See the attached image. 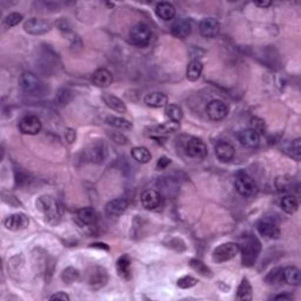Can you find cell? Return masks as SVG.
<instances>
[{
  "label": "cell",
  "mask_w": 301,
  "mask_h": 301,
  "mask_svg": "<svg viewBox=\"0 0 301 301\" xmlns=\"http://www.w3.org/2000/svg\"><path fill=\"white\" fill-rule=\"evenodd\" d=\"M35 206H37V210L43 214L44 219L49 224L56 225L61 219L62 207L59 204V201L52 195H40L35 201Z\"/></svg>",
  "instance_id": "6da1fadb"
},
{
  "label": "cell",
  "mask_w": 301,
  "mask_h": 301,
  "mask_svg": "<svg viewBox=\"0 0 301 301\" xmlns=\"http://www.w3.org/2000/svg\"><path fill=\"white\" fill-rule=\"evenodd\" d=\"M240 252H241V261L242 265L246 267L254 266L257 263L259 254L261 252V242L254 236H247L242 240Z\"/></svg>",
  "instance_id": "7a4b0ae2"
},
{
  "label": "cell",
  "mask_w": 301,
  "mask_h": 301,
  "mask_svg": "<svg viewBox=\"0 0 301 301\" xmlns=\"http://www.w3.org/2000/svg\"><path fill=\"white\" fill-rule=\"evenodd\" d=\"M19 85L26 94L41 95L46 91L45 84L31 72H24L19 78Z\"/></svg>",
  "instance_id": "3957f363"
},
{
  "label": "cell",
  "mask_w": 301,
  "mask_h": 301,
  "mask_svg": "<svg viewBox=\"0 0 301 301\" xmlns=\"http://www.w3.org/2000/svg\"><path fill=\"white\" fill-rule=\"evenodd\" d=\"M236 188L238 193L245 198H254L259 193V187L254 180L245 171H239L236 174Z\"/></svg>",
  "instance_id": "277c9868"
},
{
  "label": "cell",
  "mask_w": 301,
  "mask_h": 301,
  "mask_svg": "<svg viewBox=\"0 0 301 301\" xmlns=\"http://www.w3.org/2000/svg\"><path fill=\"white\" fill-rule=\"evenodd\" d=\"M129 40L135 46H147L152 40V31L150 26L145 23H138L129 31Z\"/></svg>",
  "instance_id": "5b68a950"
},
{
  "label": "cell",
  "mask_w": 301,
  "mask_h": 301,
  "mask_svg": "<svg viewBox=\"0 0 301 301\" xmlns=\"http://www.w3.org/2000/svg\"><path fill=\"white\" fill-rule=\"evenodd\" d=\"M239 252H240V247L238 243L225 242L214 248V251L212 253V259L216 264H222L226 263V261L231 260V259L236 258Z\"/></svg>",
  "instance_id": "8992f818"
},
{
  "label": "cell",
  "mask_w": 301,
  "mask_h": 301,
  "mask_svg": "<svg viewBox=\"0 0 301 301\" xmlns=\"http://www.w3.org/2000/svg\"><path fill=\"white\" fill-rule=\"evenodd\" d=\"M108 281V273L105 267L101 266H93L90 269L89 274H87V282L94 290L104 287Z\"/></svg>",
  "instance_id": "52a82bcc"
},
{
  "label": "cell",
  "mask_w": 301,
  "mask_h": 301,
  "mask_svg": "<svg viewBox=\"0 0 301 301\" xmlns=\"http://www.w3.org/2000/svg\"><path fill=\"white\" fill-rule=\"evenodd\" d=\"M106 145L101 143V141L92 143L86 150H84V155H85L86 160L95 162V164H100V162L104 161L105 158H106Z\"/></svg>",
  "instance_id": "ba28073f"
},
{
  "label": "cell",
  "mask_w": 301,
  "mask_h": 301,
  "mask_svg": "<svg viewBox=\"0 0 301 301\" xmlns=\"http://www.w3.org/2000/svg\"><path fill=\"white\" fill-rule=\"evenodd\" d=\"M257 231L261 236L269 239H279L280 237V228L278 224L274 220L270 218H261L257 221Z\"/></svg>",
  "instance_id": "9c48e42d"
},
{
  "label": "cell",
  "mask_w": 301,
  "mask_h": 301,
  "mask_svg": "<svg viewBox=\"0 0 301 301\" xmlns=\"http://www.w3.org/2000/svg\"><path fill=\"white\" fill-rule=\"evenodd\" d=\"M51 24L44 19H39V18H31V19L26 20L24 24V30L29 34L33 35H41L45 33L50 32Z\"/></svg>",
  "instance_id": "30bf717a"
},
{
  "label": "cell",
  "mask_w": 301,
  "mask_h": 301,
  "mask_svg": "<svg viewBox=\"0 0 301 301\" xmlns=\"http://www.w3.org/2000/svg\"><path fill=\"white\" fill-rule=\"evenodd\" d=\"M178 129H179V122L172 121V120H171V121L164 122V124L161 125H155L150 127L149 134L150 138H153V139L160 140L162 138L166 137V135L177 132Z\"/></svg>",
  "instance_id": "8fae6325"
},
{
  "label": "cell",
  "mask_w": 301,
  "mask_h": 301,
  "mask_svg": "<svg viewBox=\"0 0 301 301\" xmlns=\"http://www.w3.org/2000/svg\"><path fill=\"white\" fill-rule=\"evenodd\" d=\"M29 225L30 219L25 213H14V214L8 215L4 220V226L6 230L13 232L25 230Z\"/></svg>",
  "instance_id": "7c38bea8"
},
{
  "label": "cell",
  "mask_w": 301,
  "mask_h": 301,
  "mask_svg": "<svg viewBox=\"0 0 301 301\" xmlns=\"http://www.w3.org/2000/svg\"><path fill=\"white\" fill-rule=\"evenodd\" d=\"M41 128H43V124L40 119L35 116L24 117L19 122V129L23 134L35 135L41 131Z\"/></svg>",
  "instance_id": "4fadbf2b"
},
{
  "label": "cell",
  "mask_w": 301,
  "mask_h": 301,
  "mask_svg": "<svg viewBox=\"0 0 301 301\" xmlns=\"http://www.w3.org/2000/svg\"><path fill=\"white\" fill-rule=\"evenodd\" d=\"M207 116L213 121L225 119L228 114V107L224 101L221 100H212L206 107Z\"/></svg>",
  "instance_id": "5bb4252c"
},
{
  "label": "cell",
  "mask_w": 301,
  "mask_h": 301,
  "mask_svg": "<svg viewBox=\"0 0 301 301\" xmlns=\"http://www.w3.org/2000/svg\"><path fill=\"white\" fill-rule=\"evenodd\" d=\"M140 200L144 209L149 211H154L158 207H160V205L162 204L160 192H158L156 189H146V191H144Z\"/></svg>",
  "instance_id": "9a60e30c"
},
{
  "label": "cell",
  "mask_w": 301,
  "mask_h": 301,
  "mask_svg": "<svg viewBox=\"0 0 301 301\" xmlns=\"http://www.w3.org/2000/svg\"><path fill=\"white\" fill-rule=\"evenodd\" d=\"M186 153L192 158H204L207 155V146L201 139L192 138L187 141Z\"/></svg>",
  "instance_id": "2e32d148"
},
{
  "label": "cell",
  "mask_w": 301,
  "mask_h": 301,
  "mask_svg": "<svg viewBox=\"0 0 301 301\" xmlns=\"http://www.w3.org/2000/svg\"><path fill=\"white\" fill-rule=\"evenodd\" d=\"M199 31L205 38H214L220 31V24L214 18H205L199 24Z\"/></svg>",
  "instance_id": "e0dca14e"
},
{
  "label": "cell",
  "mask_w": 301,
  "mask_h": 301,
  "mask_svg": "<svg viewBox=\"0 0 301 301\" xmlns=\"http://www.w3.org/2000/svg\"><path fill=\"white\" fill-rule=\"evenodd\" d=\"M128 209V201L124 198H118V199H113L108 201L106 204V213L110 216H120L126 212Z\"/></svg>",
  "instance_id": "ac0fdd59"
},
{
  "label": "cell",
  "mask_w": 301,
  "mask_h": 301,
  "mask_svg": "<svg viewBox=\"0 0 301 301\" xmlns=\"http://www.w3.org/2000/svg\"><path fill=\"white\" fill-rule=\"evenodd\" d=\"M171 32L174 37L179 39H185L187 38L192 32V25L187 19H178L177 22L173 23V25L171 26Z\"/></svg>",
  "instance_id": "d6986e66"
},
{
  "label": "cell",
  "mask_w": 301,
  "mask_h": 301,
  "mask_svg": "<svg viewBox=\"0 0 301 301\" xmlns=\"http://www.w3.org/2000/svg\"><path fill=\"white\" fill-rule=\"evenodd\" d=\"M236 154V150L234 147L231 145L230 143H226V141H220L219 144H216L215 146V155L219 160L222 162H228L234 158Z\"/></svg>",
  "instance_id": "ffe728a7"
},
{
  "label": "cell",
  "mask_w": 301,
  "mask_h": 301,
  "mask_svg": "<svg viewBox=\"0 0 301 301\" xmlns=\"http://www.w3.org/2000/svg\"><path fill=\"white\" fill-rule=\"evenodd\" d=\"M239 138V141L241 143V145L249 147V149H253V147H257L260 144V135H259L257 132L253 131L252 128L248 129H243L238 135Z\"/></svg>",
  "instance_id": "44dd1931"
},
{
  "label": "cell",
  "mask_w": 301,
  "mask_h": 301,
  "mask_svg": "<svg viewBox=\"0 0 301 301\" xmlns=\"http://www.w3.org/2000/svg\"><path fill=\"white\" fill-rule=\"evenodd\" d=\"M113 75L106 68H99L92 75V83L98 87H107L112 84Z\"/></svg>",
  "instance_id": "7402d4cb"
},
{
  "label": "cell",
  "mask_w": 301,
  "mask_h": 301,
  "mask_svg": "<svg viewBox=\"0 0 301 301\" xmlns=\"http://www.w3.org/2000/svg\"><path fill=\"white\" fill-rule=\"evenodd\" d=\"M102 100H104V102L106 104V106L108 108L116 111V112L118 113L127 112V107H126L125 102L120 100L118 97H116V95L111 94V93H104V95H102Z\"/></svg>",
  "instance_id": "603a6c76"
},
{
  "label": "cell",
  "mask_w": 301,
  "mask_h": 301,
  "mask_svg": "<svg viewBox=\"0 0 301 301\" xmlns=\"http://www.w3.org/2000/svg\"><path fill=\"white\" fill-rule=\"evenodd\" d=\"M117 272L119 276L124 280H129L132 278V269H131V259L127 254L121 255L117 261Z\"/></svg>",
  "instance_id": "cb8c5ba5"
},
{
  "label": "cell",
  "mask_w": 301,
  "mask_h": 301,
  "mask_svg": "<svg viewBox=\"0 0 301 301\" xmlns=\"http://www.w3.org/2000/svg\"><path fill=\"white\" fill-rule=\"evenodd\" d=\"M155 14L158 18L167 22V20L173 19L176 16V7L171 2L161 1L155 6Z\"/></svg>",
  "instance_id": "d4e9b609"
},
{
  "label": "cell",
  "mask_w": 301,
  "mask_h": 301,
  "mask_svg": "<svg viewBox=\"0 0 301 301\" xmlns=\"http://www.w3.org/2000/svg\"><path fill=\"white\" fill-rule=\"evenodd\" d=\"M167 102H168L167 95L164 94V93H161V92L149 93V94L145 97V104L147 105V106H150V107H155V108L164 107V106H166Z\"/></svg>",
  "instance_id": "484cf974"
},
{
  "label": "cell",
  "mask_w": 301,
  "mask_h": 301,
  "mask_svg": "<svg viewBox=\"0 0 301 301\" xmlns=\"http://www.w3.org/2000/svg\"><path fill=\"white\" fill-rule=\"evenodd\" d=\"M78 219L84 225H94L98 220V214L93 207H84L78 211Z\"/></svg>",
  "instance_id": "4316f807"
},
{
  "label": "cell",
  "mask_w": 301,
  "mask_h": 301,
  "mask_svg": "<svg viewBox=\"0 0 301 301\" xmlns=\"http://www.w3.org/2000/svg\"><path fill=\"white\" fill-rule=\"evenodd\" d=\"M204 65L200 60H192L186 70V77L189 81H197L203 73Z\"/></svg>",
  "instance_id": "83f0119b"
},
{
  "label": "cell",
  "mask_w": 301,
  "mask_h": 301,
  "mask_svg": "<svg viewBox=\"0 0 301 301\" xmlns=\"http://www.w3.org/2000/svg\"><path fill=\"white\" fill-rule=\"evenodd\" d=\"M253 298V291L252 286L249 284L247 278H242L241 282H240L239 287L237 291V299L241 301H248L252 300Z\"/></svg>",
  "instance_id": "f1b7e54d"
},
{
  "label": "cell",
  "mask_w": 301,
  "mask_h": 301,
  "mask_svg": "<svg viewBox=\"0 0 301 301\" xmlns=\"http://www.w3.org/2000/svg\"><path fill=\"white\" fill-rule=\"evenodd\" d=\"M284 280L287 284L298 286L301 282L300 271L296 266H288L284 269Z\"/></svg>",
  "instance_id": "f546056e"
},
{
  "label": "cell",
  "mask_w": 301,
  "mask_h": 301,
  "mask_svg": "<svg viewBox=\"0 0 301 301\" xmlns=\"http://www.w3.org/2000/svg\"><path fill=\"white\" fill-rule=\"evenodd\" d=\"M131 154L133 156L134 160L140 162V164H147V162H150V159H152V154H150V150H147L146 147L143 146H138L132 149Z\"/></svg>",
  "instance_id": "4dcf8cb0"
},
{
  "label": "cell",
  "mask_w": 301,
  "mask_h": 301,
  "mask_svg": "<svg viewBox=\"0 0 301 301\" xmlns=\"http://www.w3.org/2000/svg\"><path fill=\"white\" fill-rule=\"evenodd\" d=\"M105 121H106L110 126H113V127L119 129H125V131H129V129L133 128L132 122H129L128 120H126L124 118H120V117L108 116L106 117V120H105Z\"/></svg>",
  "instance_id": "1f68e13d"
},
{
  "label": "cell",
  "mask_w": 301,
  "mask_h": 301,
  "mask_svg": "<svg viewBox=\"0 0 301 301\" xmlns=\"http://www.w3.org/2000/svg\"><path fill=\"white\" fill-rule=\"evenodd\" d=\"M300 139L298 138V139L291 141V143H288L287 145L284 147V152L286 154H288L291 156V158L296 159L297 161L300 160L301 158V143Z\"/></svg>",
  "instance_id": "d6a6232c"
},
{
  "label": "cell",
  "mask_w": 301,
  "mask_h": 301,
  "mask_svg": "<svg viewBox=\"0 0 301 301\" xmlns=\"http://www.w3.org/2000/svg\"><path fill=\"white\" fill-rule=\"evenodd\" d=\"M280 206H281V209L284 210L286 213L293 214V213H296L298 209H299V203H298L297 198L293 197V195H286V197L282 198Z\"/></svg>",
  "instance_id": "836d02e7"
},
{
  "label": "cell",
  "mask_w": 301,
  "mask_h": 301,
  "mask_svg": "<svg viewBox=\"0 0 301 301\" xmlns=\"http://www.w3.org/2000/svg\"><path fill=\"white\" fill-rule=\"evenodd\" d=\"M265 281L269 285H279L280 282L284 281V269L275 267V269L271 270L269 274L265 278Z\"/></svg>",
  "instance_id": "e575fe53"
},
{
  "label": "cell",
  "mask_w": 301,
  "mask_h": 301,
  "mask_svg": "<svg viewBox=\"0 0 301 301\" xmlns=\"http://www.w3.org/2000/svg\"><path fill=\"white\" fill-rule=\"evenodd\" d=\"M165 113H166V116L171 120H172V121H176V122H179L183 117V112H182L181 107L177 104H167Z\"/></svg>",
  "instance_id": "d590c367"
},
{
  "label": "cell",
  "mask_w": 301,
  "mask_h": 301,
  "mask_svg": "<svg viewBox=\"0 0 301 301\" xmlns=\"http://www.w3.org/2000/svg\"><path fill=\"white\" fill-rule=\"evenodd\" d=\"M189 266H191L195 272H198L203 276H206V278H212L213 276V273L210 267L206 266L203 261L198 260V259H192V260L189 261Z\"/></svg>",
  "instance_id": "8d00e7d4"
},
{
  "label": "cell",
  "mask_w": 301,
  "mask_h": 301,
  "mask_svg": "<svg viewBox=\"0 0 301 301\" xmlns=\"http://www.w3.org/2000/svg\"><path fill=\"white\" fill-rule=\"evenodd\" d=\"M275 187L279 193H287L292 189V178L288 176H280L275 179Z\"/></svg>",
  "instance_id": "74e56055"
},
{
  "label": "cell",
  "mask_w": 301,
  "mask_h": 301,
  "mask_svg": "<svg viewBox=\"0 0 301 301\" xmlns=\"http://www.w3.org/2000/svg\"><path fill=\"white\" fill-rule=\"evenodd\" d=\"M79 271L73 269V267H67V269H65L61 273V279L65 284H72V282L77 281V280L79 279Z\"/></svg>",
  "instance_id": "f35d334b"
},
{
  "label": "cell",
  "mask_w": 301,
  "mask_h": 301,
  "mask_svg": "<svg viewBox=\"0 0 301 301\" xmlns=\"http://www.w3.org/2000/svg\"><path fill=\"white\" fill-rule=\"evenodd\" d=\"M73 94L68 89H60L56 95V102L59 106H65L72 100Z\"/></svg>",
  "instance_id": "ab89813d"
},
{
  "label": "cell",
  "mask_w": 301,
  "mask_h": 301,
  "mask_svg": "<svg viewBox=\"0 0 301 301\" xmlns=\"http://www.w3.org/2000/svg\"><path fill=\"white\" fill-rule=\"evenodd\" d=\"M22 20H23V14L18 13V12H12V13L7 14L4 19V26L7 27V29H11V27L18 25Z\"/></svg>",
  "instance_id": "60d3db41"
},
{
  "label": "cell",
  "mask_w": 301,
  "mask_h": 301,
  "mask_svg": "<svg viewBox=\"0 0 301 301\" xmlns=\"http://www.w3.org/2000/svg\"><path fill=\"white\" fill-rule=\"evenodd\" d=\"M197 284H198V280L194 279L193 276H189V275L182 276V278L178 279V281H177L178 287L183 288V290H187V288L194 287V286Z\"/></svg>",
  "instance_id": "b9f144b4"
},
{
  "label": "cell",
  "mask_w": 301,
  "mask_h": 301,
  "mask_svg": "<svg viewBox=\"0 0 301 301\" xmlns=\"http://www.w3.org/2000/svg\"><path fill=\"white\" fill-rule=\"evenodd\" d=\"M251 128L253 131L257 132L259 135L264 134L265 132H266V124H265L263 119L254 117V118L251 119Z\"/></svg>",
  "instance_id": "7bdbcfd3"
},
{
  "label": "cell",
  "mask_w": 301,
  "mask_h": 301,
  "mask_svg": "<svg viewBox=\"0 0 301 301\" xmlns=\"http://www.w3.org/2000/svg\"><path fill=\"white\" fill-rule=\"evenodd\" d=\"M107 135L114 143L119 144V145H126L127 144V138L124 134L119 133V132H107Z\"/></svg>",
  "instance_id": "ee69618b"
},
{
  "label": "cell",
  "mask_w": 301,
  "mask_h": 301,
  "mask_svg": "<svg viewBox=\"0 0 301 301\" xmlns=\"http://www.w3.org/2000/svg\"><path fill=\"white\" fill-rule=\"evenodd\" d=\"M65 139L68 144H73L75 139H77V132H75L73 128H66Z\"/></svg>",
  "instance_id": "f6af8a7d"
},
{
  "label": "cell",
  "mask_w": 301,
  "mask_h": 301,
  "mask_svg": "<svg viewBox=\"0 0 301 301\" xmlns=\"http://www.w3.org/2000/svg\"><path fill=\"white\" fill-rule=\"evenodd\" d=\"M171 159L167 158V156H161L160 159H159L158 162H156V168L158 170H165V168H167L168 165H171Z\"/></svg>",
  "instance_id": "bcb514c9"
},
{
  "label": "cell",
  "mask_w": 301,
  "mask_h": 301,
  "mask_svg": "<svg viewBox=\"0 0 301 301\" xmlns=\"http://www.w3.org/2000/svg\"><path fill=\"white\" fill-rule=\"evenodd\" d=\"M56 25L59 27L60 31H64V32H68L71 30V26L70 24H68V22L66 19H64V18H60V19L58 20V22L56 23Z\"/></svg>",
  "instance_id": "7dc6e473"
},
{
  "label": "cell",
  "mask_w": 301,
  "mask_h": 301,
  "mask_svg": "<svg viewBox=\"0 0 301 301\" xmlns=\"http://www.w3.org/2000/svg\"><path fill=\"white\" fill-rule=\"evenodd\" d=\"M71 298L70 296H67V294L64 293V292H58V293L53 294L52 297H50V300H66L68 301Z\"/></svg>",
  "instance_id": "c3c4849f"
},
{
  "label": "cell",
  "mask_w": 301,
  "mask_h": 301,
  "mask_svg": "<svg viewBox=\"0 0 301 301\" xmlns=\"http://www.w3.org/2000/svg\"><path fill=\"white\" fill-rule=\"evenodd\" d=\"M91 247H93V248H99V249H105V251H108V249H110V247H108L106 243H102V242L92 243Z\"/></svg>",
  "instance_id": "681fc988"
},
{
  "label": "cell",
  "mask_w": 301,
  "mask_h": 301,
  "mask_svg": "<svg viewBox=\"0 0 301 301\" xmlns=\"http://www.w3.org/2000/svg\"><path fill=\"white\" fill-rule=\"evenodd\" d=\"M274 300H292L291 296H287V294H281V296H276L274 298Z\"/></svg>",
  "instance_id": "f907efd6"
},
{
  "label": "cell",
  "mask_w": 301,
  "mask_h": 301,
  "mask_svg": "<svg viewBox=\"0 0 301 301\" xmlns=\"http://www.w3.org/2000/svg\"><path fill=\"white\" fill-rule=\"evenodd\" d=\"M255 5L259 6V7H269V6L272 5V2L271 1H260V2H255Z\"/></svg>",
  "instance_id": "816d5d0a"
}]
</instances>
